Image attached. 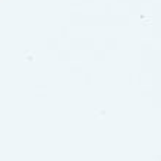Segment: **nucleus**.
<instances>
[]
</instances>
